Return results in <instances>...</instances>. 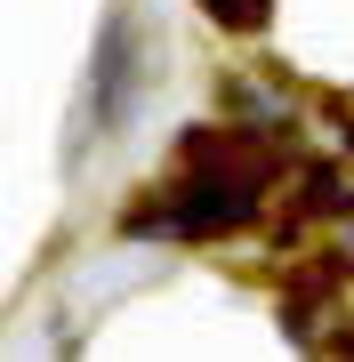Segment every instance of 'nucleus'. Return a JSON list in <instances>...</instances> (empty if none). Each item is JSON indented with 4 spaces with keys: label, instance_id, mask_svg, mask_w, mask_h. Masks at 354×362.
<instances>
[{
    "label": "nucleus",
    "instance_id": "2",
    "mask_svg": "<svg viewBox=\"0 0 354 362\" xmlns=\"http://www.w3.org/2000/svg\"><path fill=\"white\" fill-rule=\"evenodd\" d=\"M201 8H210L218 25H258V16H266V0H201Z\"/></svg>",
    "mask_w": 354,
    "mask_h": 362
},
{
    "label": "nucleus",
    "instance_id": "1",
    "mask_svg": "<svg viewBox=\"0 0 354 362\" xmlns=\"http://www.w3.org/2000/svg\"><path fill=\"white\" fill-rule=\"evenodd\" d=\"M194 161H210V177H185V185H177L170 226H185V233H225V226H242L249 209H258V177H249V169H218L210 145H194Z\"/></svg>",
    "mask_w": 354,
    "mask_h": 362
}]
</instances>
